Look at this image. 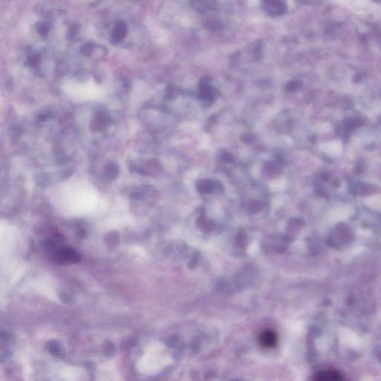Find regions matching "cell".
<instances>
[{
  "label": "cell",
  "instance_id": "cell-5",
  "mask_svg": "<svg viewBox=\"0 0 381 381\" xmlns=\"http://www.w3.org/2000/svg\"><path fill=\"white\" fill-rule=\"evenodd\" d=\"M339 374L335 372H324L315 377V381H332L339 379Z\"/></svg>",
  "mask_w": 381,
  "mask_h": 381
},
{
  "label": "cell",
  "instance_id": "cell-2",
  "mask_svg": "<svg viewBox=\"0 0 381 381\" xmlns=\"http://www.w3.org/2000/svg\"><path fill=\"white\" fill-rule=\"evenodd\" d=\"M199 95L201 99L207 104H212L217 96L215 89L207 81L200 85Z\"/></svg>",
  "mask_w": 381,
  "mask_h": 381
},
{
  "label": "cell",
  "instance_id": "cell-6",
  "mask_svg": "<svg viewBox=\"0 0 381 381\" xmlns=\"http://www.w3.org/2000/svg\"><path fill=\"white\" fill-rule=\"evenodd\" d=\"M37 32L41 36H46L50 30V26L48 23L40 22L36 25Z\"/></svg>",
  "mask_w": 381,
  "mask_h": 381
},
{
  "label": "cell",
  "instance_id": "cell-3",
  "mask_svg": "<svg viewBox=\"0 0 381 381\" xmlns=\"http://www.w3.org/2000/svg\"><path fill=\"white\" fill-rule=\"evenodd\" d=\"M127 33H128V28H127L126 23L122 21V20L118 21L115 24L111 32V35H110L112 42L115 44L119 43L124 41Z\"/></svg>",
  "mask_w": 381,
  "mask_h": 381
},
{
  "label": "cell",
  "instance_id": "cell-1",
  "mask_svg": "<svg viewBox=\"0 0 381 381\" xmlns=\"http://www.w3.org/2000/svg\"><path fill=\"white\" fill-rule=\"evenodd\" d=\"M263 9L273 17H279L285 14L287 10L285 2L278 0H269L263 2Z\"/></svg>",
  "mask_w": 381,
  "mask_h": 381
},
{
  "label": "cell",
  "instance_id": "cell-7",
  "mask_svg": "<svg viewBox=\"0 0 381 381\" xmlns=\"http://www.w3.org/2000/svg\"><path fill=\"white\" fill-rule=\"evenodd\" d=\"M95 48V45L92 42H86L85 45H82V48H81V53L83 55L89 57L93 53Z\"/></svg>",
  "mask_w": 381,
  "mask_h": 381
},
{
  "label": "cell",
  "instance_id": "cell-4",
  "mask_svg": "<svg viewBox=\"0 0 381 381\" xmlns=\"http://www.w3.org/2000/svg\"><path fill=\"white\" fill-rule=\"evenodd\" d=\"M259 340L263 346L272 348L277 343V336L271 331H266L260 335Z\"/></svg>",
  "mask_w": 381,
  "mask_h": 381
}]
</instances>
